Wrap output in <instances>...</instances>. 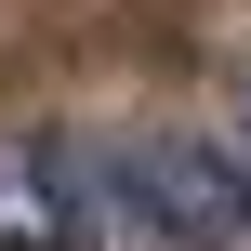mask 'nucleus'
<instances>
[{
    "label": "nucleus",
    "instance_id": "obj_1",
    "mask_svg": "<svg viewBox=\"0 0 251 251\" xmlns=\"http://www.w3.org/2000/svg\"><path fill=\"white\" fill-rule=\"evenodd\" d=\"M0 251H251V119L0 146Z\"/></svg>",
    "mask_w": 251,
    "mask_h": 251
}]
</instances>
